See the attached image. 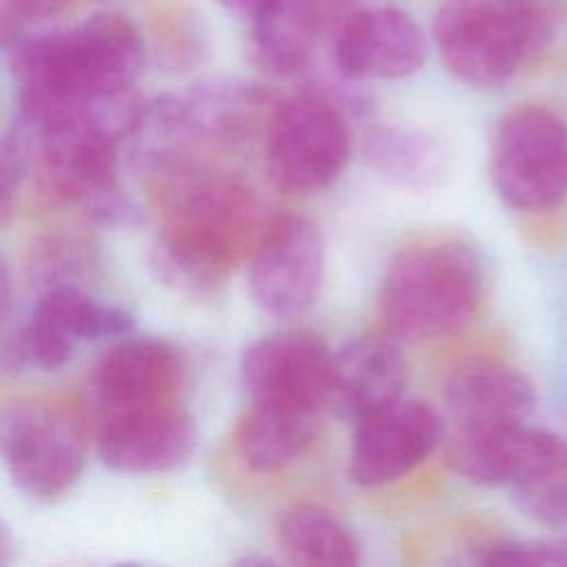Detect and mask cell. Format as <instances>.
<instances>
[{
	"label": "cell",
	"instance_id": "83f0119b",
	"mask_svg": "<svg viewBox=\"0 0 567 567\" xmlns=\"http://www.w3.org/2000/svg\"><path fill=\"white\" fill-rule=\"evenodd\" d=\"M221 7H226L228 11H233L235 16L246 18L248 22L266 16L268 11L277 9L279 4H284L286 0H217Z\"/></svg>",
	"mask_w": 567,
	"mask_h": 567
},
{
	"label": "cell",
	"instance_id": "e0dca14e",
	"mask_svg": "<svg viewBox=\"0 0 567 567\" xmlns=\"http://www.w3.org/2000/svg\"><path fill=\"white\" fill-rule=\"evenodd\" d=\"M352 9L354 0H286L250 22L248 58L268 75H297Z\"/></svg>",
	"mask_w": 567,
	"mask_h": 567
},
{
	"label": "cell",
	"instance_id": "d4e9b609",
	"mask_svg": "<svg viewBox=\"0 0 567 567\" xmlns=\"http://www.w3.org/2000/svg\"><path fill=\"white\" fill-rule=\"evenodd\" d=\"M481 565H549L567 567V536L560 538H501L474 549Z\"/></svg>",
	"mask_w": 567,
	"mask_h": 567
},
{
	"label": "cell",
	"instance_id": "603a6c76",
	"mask_svg": "<svg viewBox=\"0 0 567 567\" xmlns=\"http://www.w3.org/2000/svg\"><path fill=\"white\" fill-rule=\"evenodd\" d=\"M277 547L286 563L308 567H352L361 563L354 532L330 509L297 503L281 512L275 529Z\"/></svg>",
	"mask_w": 567,
	"mask_h": 567
},
{
	"label": "cell",
	"instance_id": "5b68a950",
	"mask_svg": "<svg viewBox=\"0 0 567 567\" xmlns=\"http://www.w3.org/2000/svg\"><path fill=\"white\" fill-rule=\"evenodd\" d=\"M560 11V0H441L434 44L454 78L492 89L551 40Z\"/></svg>",
	"mask_w": 567,
	"mask_h": 567
},
{
	"label": "cell",
	"instance_id": "4316f807",
	"mask_svg": "<svg viewBox=\"0 0 567 567\" xmlns=\"http://www.w3.org/2000/svg\"><path fill=\"white\" fill-rule=\"evenodd\" d=\"M20 173H22L20 148L9 140H0V226L13 213Z\"/></svg>",
	"mask_w": 567,
	"mask_h": 567
},
{
	"label": "cell",
	"instance_id": "2e32d148",
	"mask_svg": "<svg viewBox=\"0 0 567 567\" xmlns=\"http://www.w3.org/2000/svg\"><path fill=\"white\" fill-rule=\"evenodd\" d=\"M186 365L179 350L153 337L122 339L100 359L93 377L100 410L179 403Z\"/></svg>",
	"mask_w": 567,
	"mask_h": 567
},
{
	"label": "cell",
	"instance_id": "7c38bea8",
	"mask_svg": "<svg viewBox=\"0 0 567 567\" xmlns=\"http://www.w3.org/2000/svg\"><path fill=\"white\" fill-rule=\"evenodd\" d=\"M443 434L445 423L430 403L401 396L354 421L350 478L361 487L390 485L423 465Z\"/></svg>",
	"mask_w": 567,
	"mask_h": 567
},
{
	"label": "cell",
	"instance_id": "8fae6325",
	"mask_svg": "<svg viewBox=\"0 0 567 567\" xmlns=\"http://www.w3.org/2000/svg\"><path fill=\"white\" fill-rule=\"evenodd\" d=\"M332 352L308 330H281L252 341L239 359L252 405L321 412L330 394Z\"/></svg>",
	"mask_w": 567,
	"mask_h": 567
},
{
	"label": "cell",
	"instance_id": "6da1fadb",
	"mask_svg": "<svg viewBox=\"0 0 567 567\" xmlns=\"http://www.w3.org/2000/svg\"><path fill=\"white\" fill-rule=\"evenodd\" d=\"M155 171L162 226L153 268L164 284L188 297H215L266 226L259 202L239 177L197 159Z\"/></svg>",
	"mask_w": 567,
	"mask_h": 567
},
{
	"label": "cell",
	"instance_id": "8992f818",
	"mask_svg": "<svg viewBox=\"0 0 567 567\" xmlns=\"http://www.w3.org/2000/svg\"><path fill=\"white\" fill-rule=\"evenodd\" d=\"M277 97L235 78L202 80L168 93L151 109L153 166L197 157L199 148H237L266 131Z\"/></svg>",
	"mask_w": 567,
	"mask_h": 567
},
{
	"label": "cell",
	"instance_id": "ffe728a7",
	"mask_svg": "<svg viewBox=\"0 0 567 567\" xmlns=\"http://www.w3.org/2000/svg\"><path fill=\"white\" fill-rule=\"evenodd\" d=\"M405 359L390 337H359L332 352L328 403L352 423L403 396Z\"/></svg>",
	"mask_w": 567,
	"mask_h": 567
},
{
	"label": "cell",
	"instance_id": "7402d4cb",
	"mask_svg": "<svg viewBox=\"0 0 567 567\" xmlns=\"http://www.w3.org/2000/svg\"><path fill=\"white\" fill-rule=\"evenodd\" d=\"M317 412L250 403L235 427L237 456L257 474L281 472L303 456L317 434Z\"/></svg>",
	"mask_w": 567,
	"mask_h": 567
},
{
	"label": "cell",
	"instance_id": "d6986e66",
	"mask_svg": "<svg viewBox=\"0 0 567 567\" xmlns=\"http://www.w3.org/2000/svg\"><path fill=\"white\" fill-rule=\"evenodd\" d=\"M443 396L452 425L458 427L525 423L536 405V390L527 374L494 359H474L454 368Z\"/></svg>",
	"mask_w": 567,
	"mask_h": 567
},
{
	"label": "cell",
	"instance_id": "484cf974",
	"mask_svg": "<svg viewBox=\"0 0 567 567\" xmlns=\"http://www.w3.org/2000/svg\"><path fill=\"white\" fill-rule=\"evenodd\" d=\"M69 0H0V47H13L53 20Z\"/></svg>",
	"mask_w": 567,
	"mask_h": 567
},
{
	"label": "cell",
	"instance_id": "52a82bcc",
	"mask_svg": "<svg viewBox=\"0 0 567 567\" xmlns=\"http://www.w3.org/2000/svg\"><path fill=\"white\" fill-rule=\"evenodd\" d=\"M352 148L346 111L321 91L277 100L266 131V168L284 193L310 195L330 186Z\"/></svg>",
	"mask_w": 567,
	"mask_h": 567
},
{
	"label": "cell",
	"instance_id": "f1b7e54d",
	"mask_svg": "<svg viewBox=\"0 0 567 567\" xmlns=\"http://www.w3.org/2000/svg\"><path fill=\"white\" fill-rule=\"evenodd\" d=\"M9 308H11V275L4 261L0 259V321L7 317Z\"/></svg>",
	"mask_w": 567,
	"mask_h": 567
},
{
	"label": "cell",
	"instance_id": "9a60e30c",
	"mask_svg": "<svg viewBox=\"0 0 567 567\" xmlns=\"http://www.w3.org/2000/svg\"><path fill=\"white\" fill-rule=\"evenodd\" d=\"M133 319L104 306L73 284L49 286L24 330V352L40 368H60L84 341L124 337Z\"/></svg>",
	"mask_w": 567,
	"mask_h": 567
},
{
	"label": "cell",
	"instance_id": "cb8c5ba5",
	"mask_svg": "<svg viewBox=\"0 0 567 567\" xmlns=\"http://www.w3.org/2000/svg\"><path fill=\"white\" fill-rule=\"evenodd\" d=\"M509 489L529 518L567 529V439L558 434L545 456Z\"/></svg>",
	"mask_w": 567,
	"mask_h": 567
},
{
	"label": "cell",
	"instance_id": "3957f363",
	"mask_svg": "<svg viewBox=\"0 0 567 567\" xmlns=\"http://www.w3.org/2000/svg\"><path fill=\"white\" fill-rule=\"evenodd\" d=\"M135 89L100 97L64 117L27 126L38 146L42 190L62 204H80L100 221L128 215L117 188V148L142 124Z\"/></svg>",
	"mask_w": 567,
	"mask_h": 567
},
{
	"label": "cell",
	"instance_id": "277c9868",
	"mask_svg": "<svg viewBox=\"0 0 567 567\" xmlns=\"http://www.w3.org/2000/svg\"><path fill=\"white\" fill-rule=\"evenodd\" d=\"M481 255L454 237L421 239L388 264L379 310L385 328L408 341H434L465 330L485 297Z\"/></svg>",
	"mask_w": 567,
	"mask_h": 567
},
{
	"label": "cell",
	"instance_id": "ac0fdd59",
	"mask_svg": "<svg viewBox=\"0 0 567 567\" xmlns=\"http://www.w3.org/2000/svg\"><path fill=\"white\" fill-rule=\"evenodd\" d=\"M558 434L527 423L494 427L452 425L443 434V456L454 474L474 485L512 487L551 447Z\"/></svg>",
	"mask_w": 567,
	"mask_h": 567
},
{
	"label": "cell",
	"instance_id": "f546056e",
	"mask_svg": "<svg viewBox=\"0 0 567 567\" xmlns=\"http://www.w3.org/2000/svg\"><path fill=\"white\" fill-rule=\"evenodd\" d=\"M4 551H7V540H4V536H2V532H0V560L4 558Z\"/></svg>",
	"mask_w": 567,
	"mask_h": 567
},
{
	"label": "cell",
	"instance_id": "30bf717a",
	"mask_svg": "<svg viewBox=\"0 0 567 567\" xmlns=\"http://www.w3.org/2000/svg\"><path fill=\"white\" fill-rule=\"evenodd\" d=\"M326 246L319 226L303 215L270 219L250 255L248 286L255 303L275 319H295L319 299Z\"/></svg>",
	"mask_w": 567,
	"mask_h": 567
},
{
	"label": "cell",
	"instance_id": "44dd1931",
	"mask_svg": "<svg viewBox=\"0 0 567 567\" xmlns=\"http://www.w3.org/2000/svg\"><path fill=\"white\" fill-rule=\"evenodd\" d=\"M363 157L379 179L410 193L439 188L452 166L447 142L416 124H377L368 128Z\"/></svg>",
	"mask_w": 567,
	"mask_h": 567
},
{
	"label": "cell",
	"instance_id": "9c48e42d",
	"mask_svg": "<svg viewBox=\"0 0 567 567\" xmlns=\"http://www.w3.org/2000/svg\"><path fill=\"white\" fill-rule=\"evenodd\" d=\"M0 458L13 483L38 498L64 494L84 467V432L62 408L22 401L0 410Z\"/></svg>",
	"mask_w": 567,
	"mask_h": 567
},
{
	"label": "cell",
	"instance_id": "4fadbf2b",
	"mask_svg": "<svg viewBox=\"0 0 567 567\" xmlns=\"http://www.w3.org/2000/svg\"><path fill=\"white\" fill-rule=\"evenodd\" d=\"M102 461L128 474H155L184 465L197 441L182 403L100 410L95 430Z\"/></svg>",
	"mask_w": 567,
	"mask_h": 567
},
{
	"label": "cell",
	"instance_id": "7a4b0ae2",
	"mask_svg": "<svg viewBox=\"0 0 567 567\" xmlns=\"http://www.w3.org/2000/svg\"><path fill=\"white\" fill-rule=\"evenodd\" d=\"M144 62L133 20L100 11L82 22L40 31L11 47V75L22 122L40 126L100 97L135 89Z\"/></svg>",
	"mask_w": 567,
	"mask_h": 567
},
{
	"label": "cell",
	"instance_id": "ba28073f",
	"mask_svg": "<svg viewBox=\"0 0 567 567\" xmlns=\"http://www.w3.org/2000/svg\"><path fill=\"white\" fill-rule=\"evenodd\" d=\"M489 177L503 204L547 213L567 199V122L540 104L507 111L492 135Z\"/></svg>",
	"mask_w": 567,
	"mask_h": 567
},
{
	"label": "cell",
	"instance_id": "5bb4252c",
	"mask_svg": "<svg viewBox=\"0 0 567 567\" xmlns=\"http://www.w3.org/2000/svg\"><path fill=\"white\" fill-rule=\"evenodd\" d=\"M332 58L348 80H399L423 66L427 42L403 9H352L332 35Z\"/></svg>",
	"mask_w": 567,
	"mask_h": 567
}]
</instances>
